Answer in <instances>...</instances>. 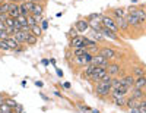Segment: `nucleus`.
Wrapping results in <instances>:
<instances>
[{
	"instance_id": "obj_16",
	"label": "nucleus",
	"mask_w": 146,
	"mask_h": 113,
	"mask_svg": "<svg viewBox=\"0 0 146 113\" xmlns=\"http://www.w3.org/2000/svg\"><path fill=\"white\" fill-rule=\"evenodd\" d=\"M121 84L124 87H127V88H131V87L135 85V77H124L121 79Z\"/></svg>"
},
{
	"instance_id": "obj_31",
	"label": "nucleus",
	"mask_w": 146,
	"mask_h": 113,
	"mask_svg": "<svg viewBox=\"0 0 146 113\" xmlns=\"http://www.w3.org/2000/svg\"><path fill=\"white\" fill-rule=\"evenodd\" d=\"M19 9H21V15H23V16H28V15H31V12L25 7V5H23V3H21V5H19Z\"/></svg>"
},
{
	"instance_id": "obj_39",
	"label": "nucleus",
	"mask_w": 146,
	"mask_h": 113,
	"mask_svg": "<svg viewBox=\"0 0 146 113\" xmlns=\"http://www.w3.org/2000/svg\"><path fill=\"white\" fill-rule=\"evenodd\" d=\"M0 48H3V50H10L9 46H7V43H6L5 40H0Z\"/></svg>"
},
{
	"instance_id": "obj_26",
	"label": "nucleus",
	"mask_w": 146,
	"mask_h": 113,
	"mask_svg": "<svg viewBox=\"0 0 146 113\" xmlns=\"http://www.w3.org/2000/svg\"><path fill=\"white\" fill-rule=\"evenodd\" d=\"M133 13H136V16L139 18V21L140 22H145V19H146V12H143V10H139V9H136Z\"/></svg>"
},
{
	"instance_id": "obj_43",
	"label": "nucleus",
	"mask_w": 146,
	"mask_h": 113,
	"mask_svg": "<svg viewBox=\"0 0 146 113\" xmlns=\"http://www.w3.org/2000/svg\"><path fill=\"white\" fill-rule=\"evenodd\" d=\"M130 110V113H139V109L137 107H133V109H129Z\"/></svg>"
},
{
	"instance_id": "obj_3",
	"label": "nucleus",
	"mask_w": 146,
	"mask_h": 113,
	"mask_svg": "<svg viewBox=\"0 0 146 113\" xmlns=\"http://www.w3.org/2000/svg\"><path fill=\"white\" fill-rule=\"evenodd\" d=\"M91 63L94 65V66H102V68H107L110 63H108V60L105 59V57H102L100 53L98 54H95L94 57H92V62Z\"/></svg>"
},
{
	"instance_id": "obj_47",
	"label": "nucleus",
	"mask_w": 146,
	"mask_h": 113,
	"mask_svg": "<svg viewBox=\"0 0 146 113\" xmlns=\"http://www.w3.org/2000/svg\"><path fill=\"white\" fill-rule=\"evenodd\" d=\"M42 28H44V30L47 28V21H42Z\"/></svg>"
},
{
	"instance_id": "obj_48",
	"label": "nucleus",
	"mask_w": 146,
	"mask_h": 113,
	"mask_svg": "<svg viewBox=\"0 0 146 113\" xmlns=\"http://www.w3.org/2000/svg\"><path fill=\"white\" fill-rule=\"evenodd\" d=\"M31 2H34V3H36V2H41V0H31Z\"/></svg>"
},
{
	"instance_id": "obj_7",
	"label": "nucleus",
	"mask_w": 146,
	"mask_h": 113,
	"mask_svg": "<svg viewBox=\"0 0 146 113\" xmlns=\"http://www.w3.org/2000/svg\"><path fill=\"white\" fill-rule=\"evenodd\" d=\"M70 47H72V48H79V47H83V37H80V35L73 37L72 41H70Z\"/></svg>"
},
{
	"instance_id": "obj_45",
	"label": "nucleus",
	"mask_w": 146,
	"mask_h": 113,
	"mask_svg": "<svg viewBox=\"0 0 146 113\" xmlns=\"http://www.w3.org/2000/svg\"><path fill=\"white\" fill-rule=\"evenodd\" d=\"M7 2H9V3H19L21 0H7Z\"/></svg>"
},
{
	"instance_id": "obj_6",
	"label": "nucleus",
	"mask_w": 146,
	"mask_h": 113,
	"mask_svg": "<svg viewBox=\"0 0 146 113\" xmlns=\"http://www.w3.org/2000/svg\"><path fill=\"white\" fill-rule=\"evenodd\" d=\"M19 15H21L19 5L18 3H10V6H9V16L10 18H18Z\"/></svg>"
},
{
	"instance_id": "obj_51",
	"label": "nucleus",
	"mask_w": 146,
	"mask_h": 113,
	"mask_svg": "<svg viewBox=\"0 0 146 113\" xmlns=\"http://www.w3.org/2000/svg\"><path fill=\"white\" fill-rule=\"evenodd\" d=\"M145 78H146V77H145Z\"/></svg>"
},
{
	"instance_id": "obj_11",
	"label": "nucleus",
	"mask_w": 146,
	"mask_h": 113,
	"mask_svg": "<svg viewBox=\"0 0 146 113\" xmlns=\"http://www.w3.org/2000/svg\"><path fill=\"white\" fill-rule=\"evenodd\" d=\"M89 22V27L94 30V31H101L102 30V24H101V21L100 19H91V21H88Z\"/></svg>"
},
{
	"instance_id": "obj_38",
	"label": "nucleus",
	"mask_w": 146,
	"mask_h": 113,
	"mask_svg": "<svg viewBox=\"0 0 146 113\" xmlns=\"http://www.w3.org/2000/svg\"><path fill=\"white\" fill-rule=\"evenodd\" d=\"M114 13H115L117 18H124V12H123V9H117V10H114Z\"/></svg>"
},
{
	"instance_id": "obj_22",
	"label": "nucleus",
	"mask_w": 146,
	"mask_h": 113,
	"mask_svg": "<svg viewBox=\"0 0 146 113\" xmlns=\"http://www.w3.org/2000/svg\"><path fill=\"white\" fill-rule=\"evenodd\" d=\"M85 53H88V48H86V47H79V48H75V57H82Z\"/></svg>"
},
{
	"instance_id": "obj_9",
	"label": "nucleus",
	"mask_w": 146,
	"mask_h": 113,
	"mask_svg": "<svg viewBox=\"0 0 146 113\" xmlns=\"http://www.w3.org/2000/svg\"><path fill=\"white\" fill-rule=\"evenodd\" d=\"M107 72H108V75H111V77H115V75L120 73V65H117V63H110V65L107 66Z\"/></svg>"
},
{
	"instance_id": "obj_13",
	"label": "nucleus",
	"mask_w": 146,
	"mask_h": 113,
	"mask_svg": "<svg viewBox=\"0 0 146 113\" xmlns=\"http://www.w3.org/2000/svg\"><path fill=\"white\" fill-rule=\"evenodd\" d=\"M6 43H7V46H9V48H13V50H16L18 47H19V41L15 38V37H7V38L5 40Z\"/></svg>"
},
{
	"instance_id": "obj_42",
	"label": "nucleus",
	"mask_w": 146,
	"mask_h": 113,
	"mask_svg": "<svg viewBox=\"0 0 146 113\" xmlns=\"http://www.w3.org/2000/svg\"><path fill=\"white\" fill-rule=\"evenodd\" d=\"M6 28H7V27H6V24L0 21V31H6Z\"/></svg>"
},
{
	"instance_id": "obj_44",
	"label": "nucleus",
	"mask_w": 146,
	"mask_h": 113,
	"mask_svg": "<svg viewBox=\"0 0 146 113\" xmlns=\"http://www.w3.org/2000/svg\"><path fill=\"white\" fill-rule=\"evenodd\" d=\"M21 112H22V106L18 104V106H16V113H21Z\"/></svg>"
},
{
	"instance_id": "obj_1",
	"label": "nucleus",
	"mask_w": 146,
	"mask_h": 113,
	"mask_svg": "<svg viewBox=\"0 0 146 113\" xmlns=\"http://www.w3.org/2000/svg\"><path fill=\"white\" fill-rule=\"evenodd\" d=\"M108 72H107V68H102V66H95V71L94 73L89 77L91 81H101L104 77H107Z\"/></svg>"
},
{
	"instance_id": "obj_40",
	"label": "nucleus",
	"mask_w": 146,
	"mask_h": 113,
	"mask_svg": "<svg viewBox=\"0 0 146 113\" xmlns=\"http://www.w3.org/2000/svg\"><path fill=\"white\" fill-rule=\"evenodd\" d=\"M7 37H9V35H7L6 31H0V40H6Z\"/></svg>"
},
{
	"instance_id": "obj_19",
	"label": "nucleus",
	"mask_w": 146,
	"mask_h": 113,
	"mask_svg": "<svg viewBox=\"0 0 146 113\" xmlns=\"http://www.w3.org/2000/svg\"><path fill=\"white\" fill-rule=\"evenodd\" d=\"M131 97H133V98H136V100H143V98H145V94H143V91H142V90H139V88H135V87H133Z\"/></svg>"
},
{
	"instance_id": "obj_21",
	"label": "nucleus",
	"mask_w": 146,
	"mask_h": 113,
	"mask_svg": "<svg viewBox=\"0 0 146 113\" xmlns=\"http://www.w3.org/2000/svg\"><path fill=\"white\" fill-rule=\"evenodd\" d=\"M29 32H31L32 35H35V37H40V35H41V32H42V28H41V27H38V24H36V25H34V27H31V28H29Z\"/></svg>"
},
{
	"instance_id": "obj_50",
	"label": "nucleus",
	"mask_w": 146,
	"mask_h": 113,
	"mask_svg": "<svg viewBox=\"0 0 146 113\" xmlns=\"http://www.w3.org/2000/svg\"><path fill=\"white\" fill-rule=\"evenodd\" d=\"M145 98H146V97H145Z\"/></svg>"
},
{
	"instance_id": "obj_28",
	"label": "nucleus",
	"mask_w": 146,
	"mask_h": 113,
	"mask_svg": "<svg viewBox=\"0 0 146 113\" xmlns=\"http://www.w3.org/2000/svg\"><path fill=\"white\" fill-rule=\"evenodd\" d=\"M94 71H95V66H94L92 63H89V65H86V68H85V75H86V77L89 78L91 75L94 73Z\"/></svg>"
},
{
	"instance_id": "obj_49",
	"label": "nucleus",
	"mask_w": 146,
	"mask_h": 113,
	"mask_svg": "<svg viewBox=\"0 0 146 113\" xmlns=\"http://www.w3.org/2000/svg\"><path fill=\"white\" fill-rule=\"evenodd\" d=\"M2 3H3V2H2V0H0V6H2Z\"/></svg>"
},
{
	"instance_id": "obj_37",
	"label": "nucleus",
	"mask_w": 146,
	"mask_h": 113,
	"mask_svg": "<svg viewBox=\"0 0 146 113\" xmlns=\"http://www.w3.org/2000/svg\"><path fill=\"white\" fill-rule=\"evenodd\" d=\"M23 5H25V7L31 12V10L34 9V5H35V3H34V2H31V0H27V2H23Z\"/></svg>"
},
{
	"instance_id": "obj_30",
	"label": "nucleus",
	"mask_w": 146,
	"mask_h": 113,
	"mask_svg": "<svg viewBox=\"0 0 146 113\" xmlns=\"http://www.w3.org/2000/svg\"><path fill=\"white\" fill-rule=\"evenodd\" d=\"M9 6H10L9 2L2 3V6H0V13H9Z\"/></svg>"
},
{
	"instance_id": "obj_36",
	"label": "nucleus",
	"mask_w": 146,
	"mask_h": 113,
	"mask_svg": "<svg viewBox=\"0 0 146 113\" xmlns=\"http://www.w3.org/2000/svg\"><path fill=\"white\" fill-rule=\"evenodd\" d=\"M88 53H91V54H98L100 53V47L98 46H94V47H91V48H88Z\"/></svg>"
},
{
	"instance_id": "obj_12",
	"label": "nucleus",
	"mask_w": 146,
	"mask_h": 113,
	"mask_svg": "<svg viewBox=\"0 0 146 113\" xmlns=\"http://www.w3.org/2000/svg\"><path fill=\"white\" fill-rule=\"evenodd\" d=\"M115 24H117V27L120 28V30H123V31H127L129 30V22L126 21V18H117V21H115Z\"/></svg>"
},
{
	"instance_id": "obj_23",
	"label": "nucleus",
	"mask_w": 146,
	"mask_h": 113,
	"mask_svg": "<svg viewBox=\"0 0 146 113\" xmlns=\"http://www.w3.org/2000/svg\"><path fill=\"white\" fill-rule=\"evenodd\" d=\"M27 22H28L29 27H34V25L38 24V18L34 16V15H28V16H27Z\"/></svg>"
},
{
	"instance_id": "obj_24",
	"label": "nucleus",
	"mask_w": 146,
	"mask_h": 113,
	"mask_svg": "<svg viewBox=\"0 0 146 113\" xmlns=\"http://www.w3.org/2000/svg\"><path fill=\"white\" fill-rule=\"evenodd\" d=\"M113 102L115 106H126V98L124 97H113Z\"/></svg>"
},
{
	"instance_id": "obj_41",
	"label": "nucleus",
	"mask_w": 146,
	"mask_h": 113,
	"mask_svg": "<svg viewBox=\"0 0 146 113\" xmlns=\"http://www.w3.org/2000/svg\"><path fill=\"white\" fill-rule=\"evenodd\" d=\"M7 18H9V13H0V21L2 22H6Z\"/></svg>"
},
{
	"instance_id": "obj_17",
	"label": "nucleus",
	"mask_w": 146,
	"mask_h": 113,
	"mask_svg": "<svg viewBox=\"0 0 146 113\" xmlns=\"http://www.w3.org/2000/svg\"><path fill=\"white\" fill-rule=\"evenodd\" d=\"M135 88H139V90H143V87H146V78L145 77H140L137 79H135Z\"/></svg>"
},
{
	"instance_id": "obj_2",
	"label": "nucleus",
	"mask_w": 146,
	"mask_h": 113,
	"mask_svg": "<svg viewBox=\"0 0 146 113\" xmlns=\"http://www.w3.org/2000/svg\"><path fill=\"white\" fill-rule=\"evenodd\" d=\"M101 24H102L104 28H107V30H110V31H113V32H117V31H118V27H117L115 21H113L111 18H108V16H102Z\"/></svg>"
},
{
	"instance_id": "obj_4",
	"label": "nucleus",
	"mask_w": 146,
	"mask_h": 113,
	"mask_svg": "<svg viewBox=\"0 0 146 113\" xmlns=\"http://www.w3.org/2000/svg\"><path fill=\"white\" fill-rule=\"evenodd\" d=\"M129 90L130 88H127V87L120 85V87H115V88H111V94H113V97H124Z\"/></svg>"
},
{
	"instance_id": "obj_18",
	"label": "nucleus",
	"mask_w": 146,
	"mask_h": 113,
	"mask_svg": "<svg viewBox=\"0 0 146 113\" xmlns=\"http://www.w3.org/2000/svg\"><path fill=\"white\" fill-rule=\"evenodd\" d=\"M100 32H101V34H102L104 37H110V38H111V40H117V38H118L115 32L110 31V30H107V28H104V27H102V30H101Z\"/></svg>"
},
{
	"instance_id": "obj_5",
	"label": "nucleus",
	"mask_w": 146,
	"mask_h": 113,
	"mask_svg": "<svg viewBox=\"0 0 146 113\" xmlns=\"http://www.w3.org/2000/svg\"><path fill=\"white\" fill-rule=\"evenodd\" d=\"M100 54L102 56V57H105L107 60H111V59H114V57H117V53L114 52L113 48H110V47H105V48H101L100 50Z\"/></svg>"
},
{
	"instance_id": "obj_35",
	"label": "nucleus",
	"mask_w": 146,
	"mask_h": 113,
	"mask_svg": "<svg viewBox=\"0 0 146 113\" xmlns=\"http://www.w3.org/2000/svg\"><path fill=\"white\" fill-rule=\"evenodd\" d=\"M92 37H94L95 40H98V41H101V40H104V38H105V37H104L101 32H98V31H94V32H92Z\"/></svg>"
},
{
	"instance_id": "obj_20",
	"label": "nucleus",
	"mask_w": 146,
	"mask_h": 113,
	"mask_svg": "<svg viewBox=\"0 0 146 113\" xmlns=\"http://www.w3.org/2000/svg\"><path fill=\"white\" fill-rule=\"evenodd\" d=\"M139 103H140V100H136V98H133V97H130L129 100H126V106H127L129 109L139 107Z\"/></svg>"
},
{
	"instance_id": "obj_32",
	"label": "nucleus",
	"mask_w": 146,
	"mask_h": 113,
	"mask_svg": "<svg viewBox=\"0 0 146 113\" xmlns=\"http://www.w3.org/2000/svg\"><path fill=\"white\" fill-rule=\"evenodd\" d=\"M13 109H10L6 103H3V104H0V113H10Z\"/></svg>"
},
{
	"instance_id": "obj_10",
	"label": "nucleus",
	"mask_w": 146,
	"mask_h": 113,
	"mask_svg": "<svg viewBox=\"0 0 146 113\" xmlns=\"http://www.w3.org/2000/svg\"><path fill=\"white\" fill-rule=\"evenodd\" d=\"M31 32H23V31H16L15 32V38L19 41V43H27V38H28V35H29Z\"/></svg>"
},
{
	"instance_id": "obj_15",
	"label": "nucleus",
	"mask_w": 146,
	"mask_h": 113,
	"mask_svg": "<svg viewBox=\"0 0 146 113\" xmlns=\"http://www.w3.org/2000/svg\"><path fill=\"white\" fill-rule=\"evenodd\" d=\"M42 10H44V7H42V5H34V9L31 10V15H34V16H36V18H40L41 15H42Z\"/></svg>"
},
{
	"instance_id": "obj_46",
	"label": "nucleus",
	"mask_w": 146,
	"mask_h": 113,
	"mask_svg": "<svg viewBox=\"0 0 146 113\" xmlns=\"http://www.w3.org/2000/svg\"><path fill=\"white\" fill-rule=\"evenodd\" d=\"M5 103V98H3V96H0V104H3Z\"/></svg>"
},
{
	"instance_id": "obj_34",
	"label": "nucleus",
	"mask_w": 146,
	"mask_h": 113,
	"mask_svg": "<svg viewBox=\"0 0 146 113\" xmlns=\"http://www.w3.org/2000/svg\"><path fill=\"white\" fill-rule=\"evenodd\" d=\"M16 21H18L19 25H28V22H27V16H23V15H19V16L16 18Z\"/></svg>"
},
{
	"instance_id": "obj_29",
	"label": "nucleus",
	"mask_w": 146,
	"mask_h": 113,
	"mask_svg": "<svg viewBox=\"0 0 146 113\" xmlns=\"http://www.w3.org/2000/svg\"><path fill=\"white\" fill-rule=\"evenodd\" d=\"M5 103H6L10 109H16V106H18V103L15 102L13 98H5Z\"/></svg>"
},
{
	"instance_id": "obj_8",
	"label": "nucleus",
	"mask_w": 146,
	"mask_h": 113,
	"mask_svg": "<svg viewBox=\"0 0 146 113\" xmlns=\"http://www.w3.org/2000/svg\"><path fill=\"white\" fill-rule=\"evenodd\" d=\"M126 21L129 22V25H131V27H139V25L142 24L139 21V18L136 16V13H129L127 18H126Z\"/></svg>"
},
{
	"instance_id": "obj_33",
	"label": "nucleus",
	"mask_w": 146,
	"mask_h": 113,
	"mask_svg": "<svg viewBox=\"0 0 146 113\" xmlns=\"http://www.w3.org/2000/svg\"><path fill=\"white\" fill-rule=\"evenodd\" d=\"M135 77H137V78H140V77H145V69H142V68H135Z\"/></svg>"
},
{
	"instance_id": "obj_27",
	"label": "nucleus",
	"mask_w": 146,
	"mask_h": 113,
	"mask_svg": "<svg viewBox=\"0 0 146 113\" xmlns=\"http://www.w3.org/2000/svg\"><path fill=\"white\" fill-rule=\"evenodd\" d=\"M36 41H38V37H35V35L29 34V35H28V38H27V43H25V44H28V46H34V44H36Z\"/></svg>"
},
{
	"instance_id": "obj_14",
	"label": "nucleus",
	"mask_w": 146,
	"mask_h": 113,
	"mask_svg": "<svg viewBox=\"0 0 146 113\" xmlns=\"http://www.w3.org/2000/svg\"><path fill=\"white\" fill-rule=\"evenodd\" d=\"M88 28H89V22L88 21H78L76 22V30L79 32H85Z\"/></svg>"
},
{
	"instance_id": "obj_25",
	"label": "nucleus",
	"mask_w": 146,
	"mask_h": 113,
	"mask_svg": "<svg viewBox=\"0 0 146 113\" xmlns=\"http://www.w3.org/2000/svg\"><path fill=\"white\" fill-rule=\"evenodd\" d=\"M94 46H96V43H95L94 40L88 38V37H85V38H83V47H86V48H91V47H94Z\"/></svg>"
}]
</instances>
